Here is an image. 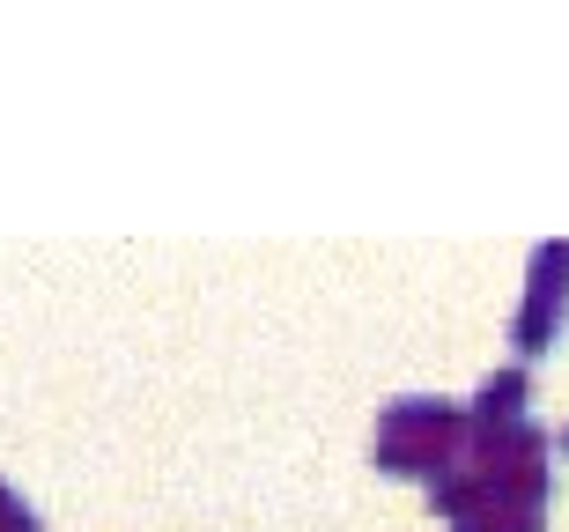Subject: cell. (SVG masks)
<instances>
[{"mask_svg": "<svg viewBox=\"0 0 569 532\" xmlns=\"http://www.w3.org/2000/svg\"><path fill=\"white\" fill-rule=\"evenodd\" d=\"M548 429L518 422H473V444L443 481H429V503L451 518V532H540L548 518Z\"/></svg>", "mask_w": 569, "mask_h": 532, "instance_id": "obj_1", "label": "cell"}, {"mask_svg": "<svg viewBox=\"0 0 569 532\" xmlns=\"http://www.w3.org/2000/svg\"><path fill=\"white\" fill-rule=\"evenodd\" d=\"M466 444H473V400H451V392H392L370 422V459L385 473L443 481L466 459Z\"/></svg>", "mask_w": 569, "mask_h": 532, "instance_id": "obj_2", "label": "cell"}, {"mask_svg": "<svg viewBox=\"0 0 569 532\" xmlns=\"http://www.w3.org/2000/svg\"><path fill=\"white\" fill-rule=\"evenodd\" d=\"M562 311H569V237H540L526 259V297L510 311V348L540 355L562 333Z\"/></svg>", "mask_w": 569, "mask_h": 532, "instance_id": "obj_3", "label": "cell"}, {"mask_svg": "<svg viewBox=\"0 0 569 532\" xmlns=\"http://www.w3.org/2000/svg\"><path fill=\"white\" fill-rule=\"evenodd\" d=\"M526 392H532L526 362H503V370H488V378L473 384V422H518V414H526Z\"/></svg>", "mask_w": 569, "mask_h": 532, "instance_id": "obj_4", "label": "cell"}, {"mask_svg": "<svg viewBox=\"0 0 569 532\" xmlns=\"http://www.w3.org/2000/svg\"><path fill=\"white\" fill-rule=\"evenodd\" d=\"M0 532H44L38 503H30V495H16L8 481H0Z\"/></svg>", "mask_w": 569, "mask_h": 532, "instance_id": "obj_5", "label": "cell"}, {"mask_svg": "<svg viewBox=\"0 0 569 532\" xmlns=\"http://www.w3.org/2000/svg\"><path fill=\"white\" fill-rule=\"evenodd\" d=\"M562 444H569V422H562Z\"/></svg>", "mask_w": 569, "mask_h": 532, "instance_id": "obj_6", "label": "cell"}]
</instances>
